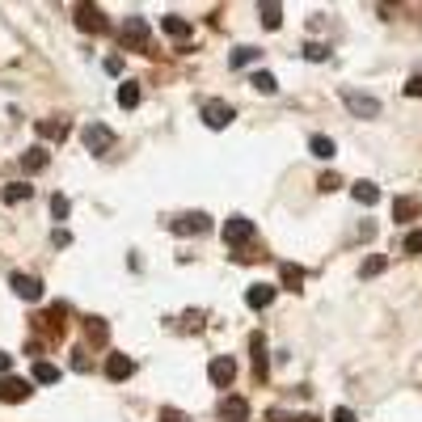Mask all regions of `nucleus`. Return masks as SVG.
I'll return each mask as SVG.
<instances>
[{"label":"nucleus","mask_w":422,"mask_h":422,"mask_svg":"<svg viewBox=\"0 0 422 422\" xmlns=\"http://www.w3.org/2000/svg\"><path fill=\"white\" fill-rule=\"evenodd\" d=\"M342 106H346L355 119H376L380 115V101L372 93H359V89H342Z\"/></svg>","instance_id":"nucleus-1"},{"label":"nucleus","mask_w":422,"mask_h":422,"mask_svg":"<svg viewBox=\"0 0 422 422\" xmlns=\"http://www.w3.org/2000/svg\"><path fill=\"white\" fill-rule=\"evenodd\" d=\"M81 140H85V148H89L93 156H106V152L115 148V131L106 127V123H89V127L81 131Z\"/></svg>","instance_id":"nucleus-2"},{"label":"nucleus","mask_w":422,"mask_h":422,"mask_svg":"<svg viewBox=\"0 0 422 422\" xmlns=\"http://www.w3.org/2000/svg\"><path fill=\"white\" fill-rule=\"evenodd\" d=\"M233 119H237V115H233V106H228V101H220V97L203 101V123H207L211 131H224Z\"/></svg>","instance_id":"nucleus-3"},{"label":"nucleus","mask_w":422,"mask_h":422,"mask_svg":"<svg viewBox=\"0 0 422 422\" xmlns=\"http://www.w3.org/2000/svg\"><path fill=\"white\" fill-rule=\"evenodd\" d=\"M169 228H174L178 237H203V233L211 228V216H207V211H186V216H178Z\"/></svg>","instance_id":"nucleus-4"},{"label":"nucleus","mask_w":422,"mask_h":422,"mask_svg":"<svg viewBox=\"0 0 422 422\" xmlns=\"http://www.w3.org/2000/svg\"><path fill=\"white\" fill-rule=\"evenodd\" d=\"M76 26L85 34H106V30H110V22H106V13L97 5H76Z\"/></svg>","instance_id":"nucleus-5"},{"label":"nucleus","mask_w":422,"mask_h":422,"mask_svg":"<svg viewBox=\"0 0 422 422\" xmlns=\"http://www.w3.org/2000/svg\"><path fill=\"white\" fill-rule=\"evenodd\" d=\"M207 376H211V385H216V389H228L237 380V363L228 355H216V359H211V367H207Z\"/></svg>","instance_id":"nucleus-6"},{"label":"nucleus","mask_w":422,"mask_h":422,"mask_svg":"<svg viewBox=\"0 0 422 422\" xmlns=\"http://www.w3.org/2000/svg\"><path fill=\"white\" fill-rule=\"evenodd\" d=\"M249 355H253V376L267 380V372H271V351H267V338H262V334H249Z\"/></svg>","instance_id":"nucleus-7"},{"label":"nucleus","mask_w":422,"mask_h":422,"mask_svg":"<svg viewBox=\"0 0 422 422\" xmlns=\"http://www.w3.org/2000/svg\"><path fill=\"white\" fill-rule=\"evenodd\" d=\"M123 47H148V22L140 13H131L123 22Z\"/></svg>","instance_id":"nucleus-8"},{"label":"nucleus","mask_w":422,"mask_h":422,"mask_svg":"<svg viewBox=\"0 0 422 422\" xmlns=\"http://www.w3.org/2000/svg\"><path fill=\"white\" fill-rule=\"evenodd\" d=\"M224 241H228V245H245V241H253V220H249V216H233V220L224 224Z\"/></svg>","instance_id":"nucleus-9"},{"label":"nucleus","mask_w":422,"mask_h":422,"mask_svg":"<svg viewBox=\"0 0 422 422\" xmlns=\"http://www.w3.org/2000/svg\"><path fill=\"white\" fill-rule=\"evenodd\" d=\"M34 389L26 385V380H17V376H0V401L5 405H17V401H26Z\"/></svg>","instance_id":"nucleus-10"},{"label":"nucleus","mask_w":422,"mask_h":422,"mask_svg":"<svg viewBox=\"0 0 422 422\" xmlns=\"http://www.w3.org/2000/svg\"><path fill=\"white\" fill-rule=\"evenodd\" d=\"M9 287H13L22 300H42V279H38V275H22V271H17V275L9 279Z\"/></svg>","instance_id":"nucleus-11"},{"label":"nucleus","mask_w":422,"mask_h":422,"mask_svg":"<svg viewBox=\"0 0 422 422\" xmlns=\"http://www.w3.org/2000/svg\"><path fill=\"white\" fill-rule=\"evenodd\" d=\"M47 165H51V152H47L42 144H34V148L22 152V169H26V174H42Z\"/></svg>","instance_id":"nucleus-12"},{"label":"nucleus","mask_w":422,"mask_h":422,"mask_svg":"<svg viewBox=\"0 0 422 422\" xmlns=\"http://www.w3.org/2000/svg\"><path fill=\"white\" fill-rule=\"evenodd\" d=\"M275 292H279V287H271V283H253V287L245 292V304H249V308H271V304H275Z\"/></svg>","instance_id":"nucleus-13"},{"label":"nucleus","mask_w":422,"mask_h":422,"mask_svg":"<svg viewBox=\"0 0 422 422\" xmlns=\"http://www.w3.org/2000/svg\"><path fill=\"white\" fill-rule=\"evenodd\" d=\"M220 418L224 422H245L249 418V401L245 397H224L220 401Z\"/></svg>","instance_id":"nucleus-14"},{"label":"nucleus","mask_w":422,"mask_h":422,"mask_svg":"<svg viewBox=\"0 0 422 422\" xmlns=\"http://www.w3.org/2000/svg\"><path fill=\"white\" fill-rule=\"evenodd\" d=\"M161 30H165L169 38H178V42H186V38L194 34V26H190L186 17H178V13H169V17H161Z\"/></svg>","instance_id":"nucleus-15"},{"label":"nucleus","mask_w":422,"mask_h":422,"mask_svg":"<svg viewBox=\"0 0 422 422\" xmlns=\"http://www.w3.org/2000/svg\"><path fill=\"white\" fill-rule=\"evenodd\" d=\"M68 131H72L68 119H38V135H42V140H60V144H64Z\"/></svg>","instance_id":"nucleus-16"},{"label":"nucleus","mask_w":422,"mask_h":422,"mask_svg":"<svg viewBox=\"0 0 422 422\" xmlns=\"http://www.w3.org/2000/svg\"><path fill=\"white\" fill-rule=\"evenodd\" d=\"M64 316H68V304H51V308L38 316V326H42L47 334H56V330H64Z\"/></svg>","instance_id":"nucleus-17"},{"label":"nucleus","mask_w":422,"mask_h":422,"mask_svg":"<svg viewBox=\"0 0 422 422\" xmlns=\"http://www.w3.org/2000/svg\"><path fill=\"white\" fill-rule=\"evenodd\" d=\"M131 372H135V363L127 355H110V359H106V376H110V380H127Z\"/></svg>","instance_id":"nucleus-18"},{"label":"nucleus","mask_w":422,"mask_h":422,"mask_svg":"<svg viewBox=\"0 0 422 422\" xmlns=\"http://www.w3.org/2000/svg\"><path fill=\"white\" fill-rule=\"evenodd\" d=\"M279 283H283L287 292H300V287H304V271L296 267V262H283V267H279Z\"/></svg>","instance_id":"nucleus-19"},{"label":"nucleus","mask_w":422,"mask_h":422,"mask_svg":"<svg viewBox=\"0 0 422 422\" xmlns=\"http://www.w3.org/2000/svg\"><path fill=\"white\" fill-rule=\"evenodd\" d=\"M258 22L267 26V30H279L283 26V9L275 5V0H267V5H258Z\"/></svg>","instance_id":"nucleus-20"},{"label":"nucleus","mask_w":422,"mask_h":422,"mask_svg":"<svg viewBox=\"0 0 422 422\" xmlns=\"http://www.w3.org/2000/svg\"><path fill=\"white\" fill-rule=\"evenodd\" d=\"M351 194H355V203L372 207V203L380 199V186H376V182H355V186H351Z\"/></svg>","instance_id":"nucleus-21"},{"label":"nucleus","mask_w":422,"mask_h":422,"mask_svg":"<svg viewBox=\"0 0 422 422\" xmlns=\"http://www.w3.org/2000/svg\"><path fill=\"white\" fill-rule=\"evenodd\" d=\"M85 338L97 342V346H106V338H110V326H106L101 316H89V321H85Z\"/></svg>","instance_id":"nucleus-22"},{"label":"nucleus","mask_w":422,"mask_h":422,"mask_svg":"<svg viewBox=\"0 0 422 422\" xmlns=\"http://www.w3.org/2000/svg\"><path fill=\"white\" fill-rule=\"evenodd\" d=\"M258 60H262V51H258V47H237L233 56H228L233 68H249V64H258Z\"/></svg>","instance_id":"nucleus-23"},{"label":"nucleus","mask_w":422,"mask_h":422,"mask_svg":"<svg viewBox=\"0 0 422 422\" xmlns=\"http://www.w3.org/2000/svg\"><path fill=\"white\" fill-rule=\"evenodd\" d=\"M308 152H312V156H321V161H330V156H334L338 148H334V140H330V135H308Z\"/></svg>","instance_id":"nucleus-24"},{"label":"nucleus","mask_w":422,"mask_h":422,"mask_svg":"<svg viewBox=\"0 0 422 422\" xmlns=\"http://www.w3.org/2000/svg\"><path fill=\"white\" fill-rule=\"evenodd\" d=\"M119 106H123V110H135V106H140V85L135 81H123L119 85Z\"/></svg>","instance_id":"nucleus-25"},{"label":"nucleus","mask_w":422,"mask_h":422,"mask_svg":"<svg viewBox=\"0 0 422 422\" xmlns=\"http://www.w3.org/2000/svg\"><path fill=\"white\" fill-rule=\"evenodd\" d=\"M414 216H418V199H397V203H393V220L410 224Z\"/></svg>","instance_id":"nucleus-26"},{"label":"nucleus","mask_w":422,"mask_h":422,"mask_svg":"<svg viewBox=\"0 0 422 422\" xmlns=\"http://www.w3.org/2000/svg\"><path fill=\"white\" fill-rule=\"evenodd\" d=\"M249 85H253L258 93H267V97H271V93H279V81H275L271 72H262V68H258V72L249 76Z\"/></svg>","instance_id":"nucleus-27"},{"label":"nucleus","mask_w":422,"mask_h":422,"mask_svg":"<svg viewBox=\"0 0 422 422\" xmlns=\"http://www.w3.org/2000/svg\"><path fill=\"white\" fill-rule=\"evenodd\" d=\"M34 380L38 385H60V367L56 363H34Z\"/></svg>","instance_id":"nucleus-28"},{"label":"nucleus","mask_w":422,"mask_h":422,"mask_svg":"<svg viewBox=\"0 0 422 422\" xmlns=\"http://www.w3.org/2000/svg\"><path fill=\"white\" fill-rule=\"evenodd\" d=\"M34 194V186H26V182H9L5 186V203H26Z\"/></svg>","instance_id":"nucleus-29"},{"label":"nucleus","mask_w":422,"mask_h":422,"mask_svg":"<svg viewBox=\"0 0 422 422\" xmlns=\"http://www.w3.org/2000/svg\"><path fill=\"white\" fill-rule=\"evenodd\" d=\"M385 267H389V258H385V253H372V258L363 262V271H359V275H363V279H376Z\"/></svg>","instance_id":"nucleus-30"},{"label":"nucleus","mask_w":422,"mask_h":422,"mask_svg":"<svg viewBox=\"0 0 422 422\" xmlns=\"http://www.w3.org/2000/svg\"><path fill=\"white\" fill-rule=\"evenodd\" d=\"M304 60H312V64L330 60V47H326V42H304Z\"/></svg>","instance_id":"nucleus-31"},{"label":"nucleus","mask_w":422,"mask_h":422,"mask_svg":"<svg viewBox=\"0 0 422 422\" xmlns=\"http://www.w3.org/2000/svg\"><path fill=\"white\" fill-rule=\"evenodd\" d=\"M68 211H72L68 194H51V216H56V220H68Z\"/></svg>","instance_id":"nucleus-32"},{"label":"nucleus","mask_w":422,"mask_h":422,"mask_svg":"<svg viewBox=\"0 0 422 422\" xmlns=\"http://www.w3.org/2000/svg\"><path fill=\"white\" fill-rule=\"evenodd\" d=\"M342 186V178L338 174H321V178H316V190H321V194H334Z\"/></svg>","instance_id":"nucleus-33"},{"label":"nucleus","mask_w":422,"mask_h":422,"mask_svg":"<svg viewBox=\"0 0 422 422\" xmlns=\"http://www.w3.org/2000/svg\"><path fill=\"white\" fill-rule=\"evenodd\" d=\"M401 249H405V253H422V228H414V233H405V241H401Z\"/></svg>","instance_id":"nucleus-34"},{"label":"nucleus","mask_w":422,"mask_h":422,"mask_svg":"<svg viewBox=\"0 0 422 422\" xmlns=\"http://www.w3.org/2000/svg\"><path fill=\"white\" fill-rule=\"evenodd\" d=\"M161 422H190L182 410H174V405H161Z\"/></svg>","instance_id":"nucleus-35"},{"label":"nucleus","mask_w":422,"mask_h":422,"mask_svg":"<svg viewBox=\"0 0 422 422\" xmlns=\"http://www.w3.org/2000/svg\"><path fill=\"white\" fill-rule=\"evenodd\" d=\"M51 245H56V249L72 245V233H68V228H56V233H51Z\"/></svg>","instance_id":"nucleus-36"},{"label":"nucleus","mask_w":422,"mask_h":422,"mask_svg":"<svg viewBox=\"0 0 422 422\" xmlns=\"http://www.w3.org/2000/svg\"><path fill=\"white\" fill-rule=\"evenodd\" d=\"M72 367H76V372H89V355L85 351H72Z\"/></svg>","instance_id":"nucleus-37"},{"label":"nucleus","mask_w":422,"mask_h":422,"mask_svg":"<svg viewBox=\"0 0 422 422\" xmlns=\"http://www.w3.org/2000/svg\"><path fill=\"white\" fill-rule=\"evenodd\" d=\"M334 422H359V418H355V410H346V405H338V410H334Z\"/></svg>","instance_id":"nucleus-38"},{"label":"nucleus","mask_w":422,"mask_h":422,"mask_svg":"<svg viewBox=\"0 0 422 422\" xmlns=\"http://www.w3.org/2000/svg\"><path fill=\"white\" fill-rule=\"evenodd\" d=\"M405 97H422V76H414V81L405 85Z\"/></svg>","instance_id":"nucleus-39"},{"label":"nucleus","mask_w":422,"mask_h":422,"mask_svg":"<svg viewBox=\"0 0 422 422\" xmlns=\"http://www.w3.org/2000/svg\"><path fill=\"white\" fill-rule=\"evenodd\" d=\"M106 72H115V76H119V72H123V60H119V56H110V60H106Z\"/></svg>","instance_id":"nucleus-40"},{"label":"nucleus","mask_w":422,"mask_h":422,"mask_svg":"<svg viewBox=\"0 0 422 422\" xmlns=\"http://www.w3.org/2000/svg\"><path fill=\"white\" fill-rule=\"evenodd\" d=\"M9 367H13V355H5V351H0V376H9Z\"/></svg>","instance_id":"nucleus-41"},{"label":"nucleus","mask_w":422,"mask_h":422,"mask_svg":"<svg viewBox=\"0 0 422 422\" xmlns=\"http://www.w3.org/2000/svg\"><path fill=\"white\" fill-rule=\"evenodd\" d=\"M296 422H321V418H316V414H300Z\"/></svg>","instance_id":"nucleus-42"}]
</instances>
